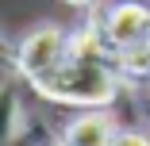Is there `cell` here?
Here are the masks:
<instances>
[{
  "label": "cell",
  "instance_id": "6da1fadb",
  "mask_svg": "<svg viewBox=\"0 0 150 146\" xmlns=\"http://www.w3.org/2000/svg\"><path fill=\"white\" fill-rule=\"evenodd\" d=\"M35 89L50 100H66V104H108L115 92V81L108 73V66L100 62L96 50V35L85 31L81 39H73L66 46V54L58 62L31 81Z\"/></svg>",
  "mask_w": 150,
  "mask_h": 146
},
{
  "label": "cell",
  "instance_id": "7a4b0ae2",
  "mask_svg": "<svg viewBox=\"0 0 150 146\" xmlns=\"http://www.w3.org/2000/svg\"><path fill=\"white\" fill-rule=\"evenodd\" d=\"M66 46H69V39L58 31V27H39V31L27 35L23 46H19V69L35 81V77H42L58 58L66 54Z\"/></svg>",
  "mask_w": 150,
  "mask_h": 146
},
{
  "label": "cell",
  "instance_id": "3957f363",
  "mask_svg": "<svg viewBox=\"0 0 150 146\" xmlns=\"http://www.w3.org/2000/svg\"><path fill=\"white\" fill-rule=\"evenodd\" d=\"M108 39L119 50H139L150 42V8L142 4H115L108 16Z\"/></svg>",
  "mask_w": 150,
  "mask_h": 146
},
{
  "label": "cell",
  "instance_id": "277c9868",
  "mask_svg": "<svg viewBox=\"0 0 150 146\" xmlns=\"http://www.w3.org/2000/svg\"><path fill=\"white\" fill-rule=\"evenodd\" d=\"M69 146H112L115 135H112V123L104 119V115H85V119H77L69 127Z\"/></svg>",
  "mask_w": 150,
  "mask_h": 146
},
{
  "label": "cell",
  "instance_id": "5b68a950",
  "mask_svg": "<svg viewBox=\"0 0 150 146\" xmlns=\"http://www.w3.org/2000/svg\"><path fill=\"white\" fill-rule=\"evenodd\" d=\"M112 146H150V138L146 135H135V131H123V135H115Z\"/></svg>",
  "mask_w": 150,
  "mask_h": 146
},
{
  "label": "cell",
  "instance_id": "8992f818",
  "mask_svg": "<svg viewBox=\"0 0 150 146\" xmlns=\"http://www.w3.org/2000/svg\"><path fill=\"white\" fill-rule=\"evenodd\" d=\"M69 4H88V0H69Z\"/></svg>",
  "mask_w": 150,
  "mask_h": 146
},
{
  "label": "cell",
  "instance_id": "52a82bcc",
  "mask_svg": "<svg viewBox=\"0 0 150 146\" xmlns=\"http://www.w3.org/2000/svg\"><path fill=\"white\" fill-rule=\"evenodd\" d=\"M54 146H69V142H54Z\"/></svg>",
  "mask_w": 150,
  "mask_h": 146
}]
</instances>
